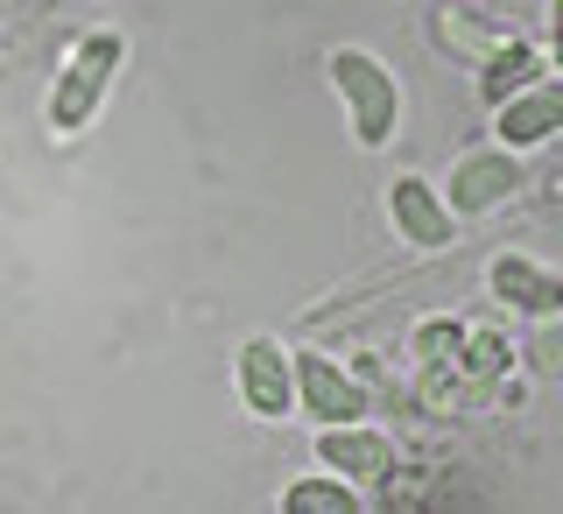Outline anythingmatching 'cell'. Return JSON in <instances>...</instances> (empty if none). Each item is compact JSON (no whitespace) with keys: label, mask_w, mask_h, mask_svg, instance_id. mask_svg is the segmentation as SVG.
<instances>
[{"label":"cell","mask_w":563,"mask_h":514,"mask_svg":"<svg viewBox=\"0 0 563 514\" xmlns=\"http://www.w3.org/2000/svg\"><path fill=\"white\" fill-rule=\"evenodd\" d=\"M550 57H556V70H563V0H550Z\"/></svg>","instance_id":"cell-15"},{"label":"cell","mask_w":563,"mask_h":514,"mask_svg":"<svg viewBox=\"0 0 563 514\" xmlns=\"http://www.w3.org/2000/svg\"><path fill=\"white\" fill-rule=\"evenodd\" d=\"M556 134H563V70H556V78L521 85L515 99L493 106V141H500V149H515V155L542 149V141H556Z\"/></svg>","instance_id":"cell-8"},{"label":"cell","mask_w":563,"mask_h":514,"mask_svg":"<svg viewBox=\"0 0 563 514\" xmlns=\"http://www.w3.org/2000/svg\"><path fill=\"white\" fill-rule=\"evenodd\" d=\"M233 381H240V402L254 423H282L296 409V352L282 339H246Z\"/></svg>","instance_id":"cell-5"},{"label":"cell","mask_w":563,"mask_h":514,"mask_svg":"<svg viewBox=\"0 0 563 514\" xmlns=\"http://www.w3.org/2000/svg\"><path fill=\"white\" fill-rule=\"evenodd\" d=\"M536 78H542V50L521 43V35H507V43L479 64V99L500 106V99H515L521 85H536Z\"/></svg>","instance_id":"cell-10"},{"label":"cell","mask_w":563,"mask_h":514,"mask_svg":"<svg viewBox=\"0 0 563 514\" xmlns=\"http://www.w3.org/2000/svg\"><path fill=\"white\" fill-rule=\"evenodd\" d=\"M331 70V85H339V99H345V120H352V141L360 149H387L401 128V85H395V70H387L374 50H360V43H339L324 57Z\"/></svg>","instance_id":"cell-2"},{"label":"cell","mask_w":563,"mask_h":514,"mask_svg":"<svg viewBox=\"0 0 563 514\" xmlns=\"http://www.w3.org/2000/svg\"><path fill=\"white\" fill-rule=\"evenodd\" d=\"M387 219H395V233L416 247V254H444L457 240V211L444 205V190L430 184V176H395L387 184Z\"/></svg>","instance_id":"cell-7"},{"label":"cell","mask_w":563,"mask_h":514,"mask_svg":"<svg viewBox=\"0 0 563 514\" xmlns=\"http://www.w3.org/2000/svg\"><path fill=\"white\" fill-rule=\"evenodd\" d=\"M486 289L500 296L515 317L542 325V317H563V269H542L536 254H493Z\"/></svg>","instance_id":"cell-9"},{"label":"cell","mask_w":563,"mask_h":514,"mask_svg":"<svg viewBox=\"0 0 563 514\" xmlns=\"http://www.w3.org/2000/svg\"><path fill=\"white\" fill-rule=\"evenodd\" d=\"M521 184H528L521 155L500 149V141H479V149L451 155V169H444V184H437V190H444V205L457 211V226H465V219H486V211H500Z\"/></svg>","instance_id":"cell-3"},{"label":"cell","mask_w":563,"mask_h":514,"mask_svg":"<svg viewBox=\"0 0 563 514\" xmlns=\"http://www.w3.org/2000/svg\"><path fill=\"white\" fill-rule=\"evenodd\" d=\"M128 64V35L120 29H85L78 43L64 50V64H57V85H49V99H43V120H49V134H85L99 120V106H106V85H113V70Z\"/></svg>","instance_id":"cell-1"},{"label":"cell","mask_w":563,"mask_h":514,"mask_svg":"<svg viewBox=\"0 0 563 514\" xmlns=\"http://www.w3.org/2000/svg\"><path fill=\"white\" fill-rule=\"evenodd\" d=\"M507 43V29H493V22H472V14H451V8H437V50H451V57H493V50Z\"/></svg>","instance_id":"cell-13"},{"label":"cell","mask_w":563,"mask_h":514,"mask_svg":"<svg viewBox=\"0 0 563 514\" xmlns=\"http://www.w3.org/2000/svg\"><path fill=\"white\" fill-rule=\"evenodd\" d=\"M317 466H331L352 486H380L387 472H401V451L374 423H324V430H317Z\"/></svg>","instance_id":"cell-6"},{"label":"cell","mask_w":563,"mask_h":514,"mask_svg":"<svg viewBox=\"0 0 563 514\" xmlns=\"http://www.w3.org/2000/svg\"><path fill=\"white\" fill-rule=\"evenodd\" d=\"M457 352H465V325H457V317H422V325L409 331L416 374H422V367H457Z\"/></svg>","instance_id":"cell-14"},{"label":"cell","mask_w":563,"mask_h":514,"mask_svg":"<svg viewBox=\"0 0 563 514\" xmlns=\"http://www.w3.org/2000/svg\"><path fill=\"white\" fill-rule=\"evenodd\" d=\"M296 409L324 430V423H366L374 395H366V381L352 374V367H339L331 352H296Z\"/></svg>","instance_id":"cell-4"},{"label":"cell","mask_w":563,"mask_h":514,"mask_svg":"<svg viewBox=\"0 0 563 514\" xmlns=\"http://www.w3.org/2000/svg\"><path fill=\"white\" fill-rule=\"evenodd\" d=\"M366 507V493L352 486V480H339V472H310V480H289L282 486V514H360Z\"/></svg>","instance_id":"cell-11"},{"label":"cell","mask_w":563,"mask_h":514,"mask_svg":"<svg viewBox=\"0 0 563 514\" xmlns=\"http://www.w3.org/2000/svg\"><path fill=\"white\" fill-rule=\"evenodd\" d=\"M457 367H465L472 381L500 387V381H507V374L521 367V352L507 346V331H493V325H479V331H472V325H465V352H457Z\"/></svg>","instance_id":"cell-12"}]
</instances>
